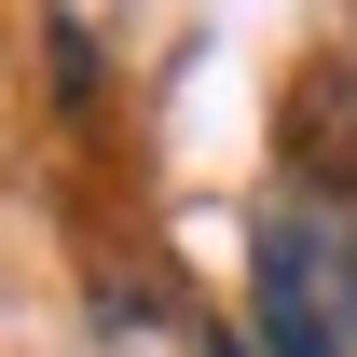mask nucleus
Listing matches in <instances>:
<instances>
[{
    "instance_id": "1",
    "label": "nucleus",
    "mask_w": 357,
    "mask_h": 357,
    "mask_svg": "<svg viewBox=\"0 0 357 357\" xmlns=\"http://www.w3.org/2000/svg\"><path fill=\"white\" fill-rule=\"evenodd\" d=\"M261 357H344V316H330V206H275L261 220Z\"/></svg>"
},
{
    "instance_id": "2",
    "label": "nucleus",
    "mask_w": 357,
    "mask_h": 357,
    "mask_svg": "<svg viewBox=\"0 0 357 357\" xmlns=\"http://www.w3.org/2000/svg\"><path fill=\"white\" fill-rule=\"evenodd\" d=\"M330 316H344V344H357V206H330Z\"/></svg>"
}]
</instances>
